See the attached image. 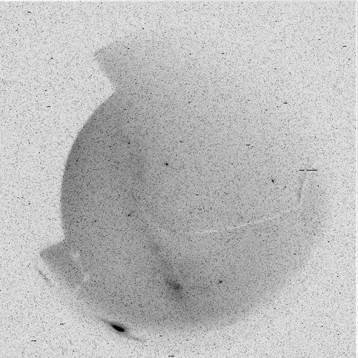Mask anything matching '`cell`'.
<instances>
[{
    "label": "cell",
    "mask_w": 358,
    "mask_h": 358,
    "mask_svg": "<svg viewBox=\"0 0 358 358\" xmlns=\"http://www.w3.org/2000/svg\"><path fill=\"white\" fill-rule=\"evenodd\" d=\"M98 319L100 320L107 326L110 327L112 330L119 334L120 335L128 338V339H133L134 341H139V342H144L145 341L144 340L141 339V338L137 337V336H134V334L131 333L130 329L127 328L124 325L121 324V323H117V322L108 321V320L103 319V318H98Z\"/></svg>",
    "instance_id": "6da1fadb"
}]
</instances>
